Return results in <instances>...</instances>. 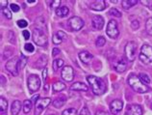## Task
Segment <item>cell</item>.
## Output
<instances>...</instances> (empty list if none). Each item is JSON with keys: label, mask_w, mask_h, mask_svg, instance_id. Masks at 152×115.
<instances>
[{"label": "cell", "mask_w": 152, "mask_h": 115, "mask_svg": "<svg viewBox=\"0 0 152 115\" xmlns=\"http://www.w3.org/2000/svg\"><path fill=\"white\" fill-rule=\"evenodd\" d=\"M87 80L89 82L91 90L95 95H102L106 91V85L101 78L95 76H89L87 77Z\"/></svg>", "instance_id": "1"}, {"label": "cell", "mask_w": 152, "mask_h": 115, "mask_svg": "<svg viewBox=\"0 0 152 115\" xmlns=\"http://www.w3.org/2000/svg\"><path fill=\"white\" fill-rule=\"evenodd\" d=\"M128 84L133 90H135L138 93H146L149 91V87L146 84H145L141 79H140L139 76H136L135 74H131L128 77Z\"/></svg>", "instance_id": "2"}, {"label": "cell", "mask_w": 152, "mask_h": 115, "mask_svg": "<svg viewBox=\"0 0 152 115\" xmlns=\"http://www.w3.org/2000/svg\"><path fill=\"white\" fill-rule=\"evenodd\" d=\"M140 60L143 64H150L152 62V46L148 45H143L140 53Z\"/></svg>", "instance_id": "3"}, {"label": "cell", "mask_w": 152, "mask_h": 115, "mask_svg": "<svg viewBox=\"0 0 152 115\" xmlns=\"http://www.w3.org/2000/svg\"><path fill=\"white\" fill-rule=\"evenodd\" d=\"M33 41H34V43H36V45H38L39 46H46L47 36L42 29L36 28L33 31Z\"/></svg>", "instance_id": "4"}, {"label": "cell", "mask_w": 152, "mask_h": 115, "mask_svg": "<svg viewBox=\"0 0 152 115\" xmlns=\"http://www.w3.org/2000/svg\"><path fill=\"white\" fill-rule=\"evenodd\" d=\"M18 66H19V57L18 56L12 57L5 65L6 70L9 71V72L15 77L18 76V71H19Z\"/></svg>", "instance_id": "5"}, {"label": "cell", "mask_w": 152, "mask_h": 115, "mask_svg": "<svg viewBox=\"0 0 152 115\" xmlns=\"http://www.w3.org/2000/svg\"><path fill=\"white\" fill-rule=\"evenodd\" d=\"M125 56L128 61H134L136 58V53H137V43L135 42H128L124 49Z\"/></svg>", "instance_id": "6"}, {"label": "cell", "mask_w": 152, "mask_h": 115, "mask_svg": "<svg viewBox=\"0 0 152 115\" xmlns=\"http://www.w3.org/2000/svg\"><path fill=\"white\" fill-rule=\"evenodd\" d=\"M106 33L107 35L112 39H115L118 37L119 35V31L118 28V23L115 19H111L108 23L107 28H106Z\"/></svg>", "instance_id": "7"}, {"label": "cell", "mask_w": 152, "mask_h": 115, "mask_svg": "<svg viewBox=\"0 0 152 115\" xmlns=\"http://www.w3.org/2000/svg\"><path fill=\"white\" fill-rule=\"evenodd\" d=\"M28 88L31 91V92H36L41 87V79L37 76V74H31L28 77Z\"/></svg>", "instance_id": "8"}, {"label": "cell", "mask_w": 152, "mask_h": 115, "mask_svg": "<svg viewBox=\"0 0 152 115\" xmlns=\"http://www.w3.org/2000/svg\"><path fill=\"white\" fill-rule=\"evenodd\" d=\"M51 102V100L49 98H43L39 100L36 104V108H35V115H39L42 111L45 108H46Z\"/></svg>", "instance_id": "9"}, {"label": "cell", "mask_w": 152, "mask_h": 115, "mask_svg": "<svg viewBox=\"0 0 152 115\" xmlns=\"http://www.w3.org/2000/svg\"><path fill=\"white\" fill-rule=\"evenodd\" d=\"M61 76L64 80L70 82V81H72L74 78V71L70 66H65L62 70Z\"/></svg>", "instance_id": "10"}, {"label": "cell", "mask_w": 152, "mask_h": 115, "mask_svg": "<svg viewBox=\"0 0 152 115\" xmlns=\"http://www.w3.org/2000/svg\"><path fill=\"white\" fill-rule=\"evenodd\" d=\"M69 25L74 31H78L84 26V21L79 17H72L69 19Z\"/></svg>", "instance_id": "11"}, {"label": "cell", "mask_w": 152, "mask_h": 115, "mask_svg": "<svg viewBox=\"0 0 152 115\" xmlns=\"http://www.w3.org/2000/svg\"><path fill=\"white\" fill-rule=\"evenodd\" d=\"M126 115H142V108L141 105L132 104L127 105L126 109Z\"/></svg>", "instance_id": "12"}, {"label": "cell", "mask_w": 152, "mask_h": 115, "mask_svg": "<svg viewBox=\"0 0 152 115\" xmlns=\"http://www.w3.org/2000/svg\"><path fill=\"white\" fill-rule=\"evenodd\" d=\"M122 108H123V104L121 100H114L110 104V110L115 115H118L121 113Z\"/></svg>", "instance_id": "13"}, {"label": "cell", "mask_w": 152, "mask_h": 115, "mask_svg": "<svg viewBox=\"0 0 152 115\" xmlns=\"http://www.w3.org/2000/svg\"><path fill=\"white\" fill-rule=\"evenodd\" d=\"M93 26L94 29H97V30H101L104 26V18L101 17V15H94L93 18Z\"/></svg>", "instance_id": "14"}, {"label": "cell", "mask_w": 152, "mask_h": 115, "mask_svg": "<svg viewBox=\"0 0 152 115\" xmlns=\"http://www.w3.org/2000/svg\"><path fill=\"white\" fill-rule=\"evenodd\" d=\"M107 7L106 2L104 0H98V1H94L90 5V9L94 11H103Z\"/></svg>", "instance_id": "15"}, {"label": "cell", "mask_w": 152, "mask_h": 115, "mask_svg": "<svg viewBox=\"0 0 152 115\" xmlns=\"http://www.w3.org/2000/svg\"><path fill=\"white\" fill-rule=\"evenodd\" d=\"M93 54L90 53L89 51H81V52L79 53V58L80 60H81L83 63H85V64H89L90 61L93 59Z\"/></svg>", "instance_id": "16"}, {"label": "cell", "mask_w": 152, "mask_h": 115, "mask_svg": "<svg viewBox=\"0 0 152 115\" xmlns=\"http://www.w3.org/2000/svg\"><path fill=\"white\" fill-rule=\"evenodd\" d=\"M70 89L73 91H84V92H87L89 90V87L83 82H75L70 86Z\"/></svg>", "instance_id": "17"}, {"label": "cell", "mask_w": 152, "mask_h": 115, "mask_svg": "<svg viewBox=\"0 0 152 115\" xmlns=\"http://www.w3.org/2000/svg\"><path fill=\"white\" fill-rule=\"evenodd\" d=\"M66 95H61V96H59V98L55 99L53 101V105L56 108H61L62 106L66 104Z\"/></svg>", "instance_id": "18"}, {"label": "cell", "mask_w": 152, "mask_h": 115, "mask_svg": "<svg viewBox=\"0 0 152 115\" xmlns=\"http://www.w3.org/2000/svg\"><path fill=\"white\" fill-rule=\"evenodd\" d=\"M22 108V105L21 102L19 101H15L12 105V108H11V112L12 115H18V113L20 112V109Z\"/></svg>", "instance_id": "19"}, {"label": "cell", "mask_w": 152, "mask_h": 115, "mask_svg": "<svg viewBox=\"0 0 152 115\" xmlns=\"http://www.w3.org/2000/svg\"><path fill=\"white\" fill-rule=\"evenodd\" d=\"M126 68H127V63H126V61H125L123 58H121V60H119V61L117 63V64L115 65V71H117V72H118V73L124 72V71L126 70Z\"/></svg>", "instance_id": "20"}, {"label": "cell", "mask_w": 152, "mask_h": 115, "mask_svg": "<svg viewBox=\"0 0 152 115\" xmlns=\"http://www.w3.org/2000/svg\"><path fill=\"white\" fill-rule=\"evenodd\" d=\"M69 10L66 6L60 7L59 9L56 10V15H57L59 18H65L69 15Z\"/></svg>", "instance_id": "21"}, {"label": "cell", "mask_w": 152, "mask_h": 115, "mask_svg": "<svg viewBox=\"0 0 152 115\" xmlns=\"http://www.w3.org/2000/svg\"><path fill=\"white\" fill-rule=\"evenodd\" d=\"M137 3H138L137 0H122V1H121V6H122L123 9L128 10V9H130L132 6L136 5Z\"/></svg>", "instance_id": "22"}, {"label": "cell", "mask_w": 152, "mask_h": 115, "mask_svg": "<svg viewBox=\"0 0 152 115\" xmlns=\"http://www.w3.org/2000/svg\"><path fill=\"white\" fill-rule=\"evenodd\" d=\"M52 87H53L54 92H60V91H63L66 88V85H65V83H63L61 81H57V82L54 83Z\"/></svg>", "instance_id": "23"}, {"label": "cell", "mask_w": 152, "mask_h": 115, "mask_svg": "<svg viewBox=\"0 0 152 115\" xmlns=\"http://www.w3.org/2000/svg\"><path fill=\"white\" fill-rule=\"evenodd\" d=\"M64 65V61L62 59H55L54 62H53V70L55 71H58L59 69H61Z\"/></svg>", "instance_id": "24"}, {"label": "cell", "mask_w": 152, "mask_h": 115, "mask_svg": "<svg viewBox=\"0 0 152 115\" xmlns=\"http://www.w3.org/2000/svg\"><path fill=\"white\" fill-rule=\"evenodd\" d=\"M0 106H1V113H3L4 111H6V110H7L8 102H7V100L3 96L0 97Z\"/></svg>", "instance_id": "25"}, {"label": "cell", "mask_w": 152, "mask_h": 115, "mask_svg": "<svg viewBox=\"0 0 152 115\" xmlns=\"http://www.w3.org/2000/svg\"><path fill=\"white\" fill-rule=\"evenodd\" d=\"M145 30L148 35L152 36V18H149L145 23Z\"/></svg>", "instance_id": "26"}, {"label": "cell", "mask_w": 152, "mask_h": 115, "mask_svg": "<svg viewBox=\"0 0 152 115\" xmlns=\"http://www.w3.org/2000/svg\"><path fill=\"white\" fill-rule=\"evenodd\" d=\"M32 108V102L30 100H25L23 102V111L25 113H28Z\"/></svg>", "instance_id": "27"}, {"label": "cell", "mask_w": 152, "mask_h": 115, "mask_svg": "<svg viewBox=\"0 0 152 115\" xmlns=\"http://www.w3.org/2000/svg\"><path fill=\"white\" fill-rule=\"evenodd\" d=\"M28 62V58L26 56H24V55H21L20 58H19V69H23L25 67V65L27 64Z\"/></svg>", "instance_id": "28"}, {"label": "cell", "mask_w": 152, "mask_h": 115, "mask_svg": "<svg viewBox=\"0 0 152 115\" xmlns=\"http://www.w3.org/2000/svg\"><path fill=\"white\" fill-rule=\"evenodd\" d=\"M139 77H140V79H141V80L143 83H145V84H148V83H150V78H149V77L147 76L146 74H143V73L140 74Z\"/></svg>", "instance_id": "29"}, {"label": "cell", "mask_w": 152, "mask_h": 115, "mask_svg": "<svg viewBox=\"0 0 152 115\" xmlns=\"http://www.w3.org/2000/svg\"><path fill=\"white\" fill-rule=\"evenodd\" d=\"M62 115H77V110L75 108H67L64 110Z\"/></svg>", "instance_id": "30"}, {"label": "cell", "mask_w": 152, "mask_h": 115, "mask_svg": "<svg viewBox=\"0 0 152 115\" xmlns=\"http://www.w3.org/2000/svg\"><path fill=\"white\" fill-rule=\"evenodd\" d=\"M109 15H113V17H115V18H121L122 15L121 13L118 9H111L110 12H109Z\"/></svg>", "instance_id": "31"}, {"label": "cell", "mask_w": 152, "mask_h": 115, "mask_svg": "<svg viewBox=\"0 0 152 115\" xmlns=\"http://www.w3.org/2000/svg\"><path fill=\"white\" fill-rule=\"evenodd\" d=\"M52 41H53V43H55V45H59V43H61L62 41H63V39L59 36V35L57 33H55L53 35V37H52Z\"/></svg>", "instance_id": "32"}, {"label": "cell", "mask_w": 152, "mask_h": 115, "mask_svg": "<svg viewBox=\"0 0 152 115\" xmlns=\"http://www.w3.org/2000/svg\"><path fill=\"white\" fill-rule=\"evenodd\" d=\"M105 43H106V40H105V38H103V37H98L97 40H96V42H95V43H96L97 46H103L104 45H105Z\"/></svg>", "instance_id": "33"}, {"label": "cell", "mask_w": 152, "mask_h": 115, "mask_svg": "<svg viewBox=\"0 0 152 115\" xmlns=\"http://www.w3.org/2000/svg\"><path fill=\"white\" fill-rule=\"evenodd\" d=\"M60 4H61V1L60 0H53L51 3H50V6L51 8H54V9H59V6H60Z\"/></svg>", "instance_id": "34"}, {"label": "cell", "mask_w": 152, "mask_h": 115, "mask_svg": "<svg viewBox=\"0 0 152 115\" xmlns=\"http://www.w3.org/2000/svg\"><path fill=\"white\" fill-rule=\"evenodd\" d=\"M18 27H20V28H24V27H26L28 25V22L25 21V19H19V21H18Z\"/></svg>", "instance_id": "35"}, {"label": "cell", "mask_w": 152, "mask_h": 115, "mask_svg": "<svg viewBox=\"0 0 152 115\" xmlns=\"http://www.w3.org/2000/svg\"><path fill=\"white\" fill-rule=\"evenodd\" d=\"M24 49H26V51H28V52H33L34 49H34V46H33V45H31V43H25Z\"/></svg>", "instance_id": "36"}, {"label": "cell", "mask_w": 152, "mask_h": 115, "mask_svg": "<svg viewBox=\"0 0 152 115\" xmlns=\"http://www.w3.org/2000/svg\"><path fill=\"white\" fill-rule=\"evenodd\" d=\"M2 13H3V15H5V18H7L8 19H10V18H12V13H11V11H9L6 8V9H4V10H2Z\"/></svg>", "instance_id": "37"}, {"label": "cell", "mask_w": 152, "mask_h": 115, "mask_svg": "<svg viewBox=\"0 0 152 115\" xmlns=\"http://www.w3.org/2000/svg\"><path fill=\"white\" fill-rule=\"evenodd\" d=\"M131 26H132V29L133 30H137L139 28V26H140V23L138 21H133L131 23Z\"/></svg>", "instance_id": "38"}, {"label": "cell", "mask_w": 152, "mask_h": 115, "mask_svg": "<svg viewBox=\"0 0 152 115\" xmlns=\"http://www.w3.org/2000/svg\"><path fill=\"white\" fill-rule=\"evenodd\" d=\"M11 10L13 11V12H18L19 11V6L18 5H17V4H14V3H12L11 4Z\"/></svg>", "instance_id": "39"}, {"label": "cell", "mask_w": 152, "mask_h": 115, "mask_svg": "<svg viewBox=\"0 0 152 115\" xmlns=\"http://www.w3.org/2000/svg\"><path fill=\"white\" fill-rule=\"evenodd\" d=\"M80 115H91L90 113V110L88 109V108H83L82 110H81V112H80Z\"/></svg>", "instance_id": "40"}, {"label": "cell", "mask_w": 152, "mask_h": 115, "mask_svg": "<svg viewBox=\"0 0 152 115\" xmlns=\"http://www.w3.org/2000/svg\"><path fill=\"white\" fill-rule=\"evenodd\" d=\"M7 5H8V1H7V0H1V1H0V7H1V10L6 9Z\"/></svg>", "instance_id": "41"}, {"label": "cell", "mask_w": 152, "mask_h": 115, "mask_svg": "<svg viewBox=\"0 0 152 115\" xmlns=\"http://www.w3.org/2000/svg\"><path fill=\"white\" fill-rule=\"evenodd\" d=\"M22 35H23V37H24V39L26 40V41H27V40H29V38H30V32L28 30H24V31H23Z\"/></svg>", "instance_id": "42"}, {"label": "cell", "mask_w": 152, "mask_h": 115, "mask_svg": "<svg viewBox=\"0 0 152 115\" xmlns=\"http://www.w3.org/2000/svg\"><path fill=\"white\" fill-rule=\"evenodd\" d=\"M57 34L59 35V36L60 37H61L63 40H65V39H66V35L65 34V33H64L63 32V31H58V32H57Z\"/></svg>", "instance_id": "43"}, {"label": "cell", "mask_w": 152, "mask_h": 115, "mask_svg": "<svg viewBox=\"0 0 152 115\" xmlns=\"http://www.w3.org/2000/svg\"><path fill=\"white\" fill-rule=\"evenodd\" d=\"M95 115H110V113H108L107 111H103V110H99V111H96Z\"/></svg>", "instance_id": "44"}, {"label": "cell", "mask_w": 152, "mask_h": 115, "mask_svg": "<svg viewBox=\"0 0 152 115\" xmlns=\"http://www.w3.org/2000/svg\"><path fill=\"white\" fill-rule=\"evenodd\" d=\"M142 3V5H145V6H149V7H151L152 6V1H146V0H145V1H141Z\"/></svg>", "instance_id": "45"}, {"label": "cell", "mask_w": 152, "mask_h": 115, "mask_svg": "<svg viewBox=\"0 0 152 115\" xmlns=\"http://www.w3.org/2000/svg\"><path fill=\"white\" fill-rule=\"evenodd\" d=\"M59 53H60V49H57V47L53 49V51H52V55H53V56H56V55L59 54Z\"/></svg>", "instance_id": "46"}, {"label": "cell", "mask_w": 152, "mask_h": 115, "mask_svg": "<svg viewBox=\"0 0 152 115\" xmlns=\"http://www.w3.org/2000/svg\"><path fill=\"white\" fill-rule=\"evenodd\" d=\"M46 76H47V69H46V68H45V70H43V73H42L43 80H45V79H46Z\"/></svg>", "instance_id": "47"}, {"label": "cell", "mask_w": 152, "mask_h": 115, "mask_svg": "<svg viewBox=\"0 0 152 115\" xmlns=\"http://www.w3.org/2000/svg\"><path fill=\"white\" fill-rule=\"evenodd\" d=\"M39 95H36V96L33 97V100H32V101H33L35 102V105H36V104H37V101L39 100Z\"/></svg>", "instance_id": "48"}, {"label": "cell", "mask_w": 152, "mask_h": 115, "mask_svg": "<svg viewBox=\"0 0 152 115\" xmlns=\"http://www.w3.org/2000/svg\"><path fill=\"white\" fill-rule=\"evenodd\" d=\"M27 2H28V3H34V2H35V0H28Z\"/></svg>", "instance_id": "49"}, {"label": "cell", "mask_w": 152, "mask_h": 115, "mask_svg": "<svg viewBox=\"0 0 152 115\" xmlns=\"http://www.w3.org/2000/svg\"><path fill=\"white\" fill-rule=\"evenodd\" d=\"M151 109H152V104H151Z\"/></svg>", "instance_id": "50"}, {"label": "cell", "mask_w": 152, "mask_h": 115, "mask_svg": "<svg viewBox=\"0 0 152 115\" xmlns=\"http://www.w3.org/2000/svg\"><path fill=\"white\" fill-rule=\"evenodd\" d=\"M51 115H53V114H51Z\"/></svg>", "instance_id": "51"}]
</instances>
